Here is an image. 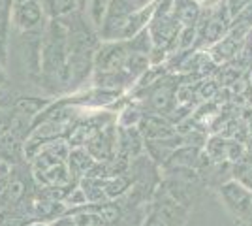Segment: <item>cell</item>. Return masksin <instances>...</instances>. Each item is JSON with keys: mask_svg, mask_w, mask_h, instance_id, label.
<instances>
[{"mask_svg": "<svg viewBox=\"0 0 252 226\" xmlns=\"http://www.w3.org/2000/svg\"><path fill=\"white\" fill-rule=\"evenodd\" d=\"M196 2H203V0H196Z\"/></svg>", "mask_w": 252, "mask_h": 226, "instance_id": "cell-16", "label": "cell"}, {"mask_svg": "<svg viewBox=\"0 0 252 226\" xmlns=\"http://www.w3.org/2000/svg\"><path fill=\"white\" fill-rule=\"evenodd\" d=\"M145 226H168V225H166V221H164V219H160L158 215H153V217H149L147 219Z\"/></svg>", "mask_w": 252, "mask_h": 226, "instance_id": "cell-13", "label": "cell"}, {"mask_svg": "<svg viewBox=\"0 0 252 226\" xmlns=\"http://www.w3.org/2000/svg\"><path fill=\"white\" fill-rule=\"evenodd\" d=\"M126 179H123V177H117V179H111L109 183L105 185L104 193L107 194V196H117V194H121L123 191L126 189Z\"/></svg>", "mask_w": 252, "mask_h": 226, "instance_id": "cell-10", "label": "cell"}, {"mask_svg": "<svg viewBox=\"0 0 252 226\" xmlns=\"http://www.w3.org/2000/svg\"><path fill=\"white\" fill-rule=\"evenodd\" d=\"M70 166L75 173H85L93 166V159L85 151H74L70 155Z\"/></svg>", "mask_w": 252, "mask_h": 226, "instance_id": "cell-8", "label": "cell"}, {"mask_svg": "<svg viewBox=\"0 0 252 226\" xmlns=\"http://www.w3.org/2000/svg\"><path fill=\"white\" fill-rule=\"evenodd\" d=\"M42 0H11V23L19 31H34L43 19Z\"/></svg>", "mask_w": 252, "mask_h": 226, "instance_id": "cell-2", "label": "cell"}, {"mask_svg": "<svg viewBox=\"0 0 252 226\" xmlns=\"http://www.w3.org/2000/svg\"><path fill=\"white\" fill-rule=\"evenodd\" d=\"M109 4H111V0H89L87 8H89L91 21H93L94 27H100V29H102L105 15H107V10H109Z\"/></svg>", "mask_w": 252, "mask_h": 226, "instance_id": "cell-7", "label": "cell"}, {"mask_svg": "<svg viewBox=\"0 0 252 226\" xmlns=\"http://www.w3.org/2000/svg\"><path fill=\"white\" fill-rule=\"evenodd\" d=\"M51 226H79V225H77V219H72V217H61V219H57Z\"/></svg>", "mask_w": 252, "mask_h": 226, "instance_id": "cell-12", "label": "cell"}, {"mask_svg": "<svg viewBox=\"0 0 252 226\" xmlns=\"http://www.w3.org/2000/svg\"><path fill=\"white\" fill-rule=\"evenodd\" d=\"M141 132L147 138H164V136H169L173 130L166 121H162L160 117H147L141 123Z\"/></svg>", "mask_w": 252, "mask_h": 226, "instance_id": "cell-6", "label": "cell"}, {"mask_svg": "<svg viewBox=\"0 0 252 226\" xmlns=\"http://www.w3.org/2000/svg\"><path fill=\"white\" fill-rule=\"evenodd\" d=\"M42 68L47 77L66 83L72 79L68 65V27L59 19H53L42 40Z\"/></svg>", "mask_w": 252, "mask_h": 226, "instance_id": "cell-1", "label": "cell"}, {"mask_svg": "<svg viewBox=\"0 0 252 226\" xmlns=\"http://www.w3.org/2000/svg\"><path fill=\"white\" fill-rule=\"evenodd\" d=\"M79 226H105V223L98 215H83L77 219Z\"/></svg>", "mask_w": 252, "mask_h": 226, "instance_id": "cell-11", "label": "cell"}, {"mask_svg": "<svg viewBox=\"0 0 252 226\" xmlns=\"http://www.w3.org/2000/svg\"><path fill=\"white\" fill-rule=\"evenodd\" d=\"M96 215L100 217L105 225H111V223H115L117 219H119V207H117V205H109V204L102 205V207L96 209Z\"/></svg>", "mask_w": 252, "mask_h": 226, "instance_id": "cell-9", "label": "cell"}, {"mask_svg": "<svg viewBox=\"0 0 252 226\" xmlns=\"http://www.w3.org/2000/svg\"><path fill=\"white\" fill-rule=\"evenodd\" d=\"M43 10L51 15L53 19H61L64 15H70L77 6V0H42Z\"/></svg>", "mask_w": 252, "mask_h": 226, "instance_id": "cell-5", "label": "cell"}, {"mask_svg": "<svg viewBox=\"0 0 252 226\" xmlns=\"http://www.w3.org/2000/svg\"><path fill=\"white\" fill-rule=\"evenodd\" d=\"M6 83V74H4V70L0 68V87Z\"/></svg>", "mask_w": 252, "mask_h": 226, "instance_id": "cell-14", "label": "cell"}, {"mask_svg": "<svg viewBox=\"0 0 252 226\" xmlns=\"http://www.w3.org/2000/svg\"><path fill=\"white\" fill-rule=\"evenodd\" d=\"M220 196L226 202V207L235 217L247 221L252 213V194L247 187H243L237 181H230L220 187Z\"/></svg>", "mask_w": 252, "mask_h": 226, "instance_id": "cell-3", "label": "cell"}, {"mask_svg": "<svg viewBox=\"0 0 252 226\" xmlns=\"http://www.w3.org/2000/svg\"><path fill=\"white\" fill-rule=\"evenodd\" d=\"M31 226H45V225H31Z\"/></svg>", "mask_w": 252, "mask_h": 226, "instance_id": "cell-15", "label": "cell"}, {"mask_svg": "<svg viewBox=\"0 0 252 226\" xmlns=\"http://www.w3.org/2000/svg\"><path fill=\"white\" fill-rule=\"evenodd\" d=\"M128 49L125 43L121 42H109L104 43L98 53L94 55V65L102 72H117L121 68H125V63L128 59Z\"/></svg>", "mask_w": 252, "mask_h": 226, "instance_id": "cell-4", "label": "cell"}]
</instances>
